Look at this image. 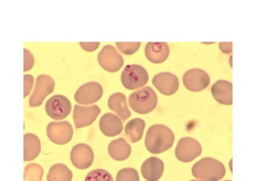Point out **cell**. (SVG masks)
<instances>
[{
	"label": "cell",
	"instance_id": "obj_11",
	"mask_svg": "<svg viewBox=\"0 0 256 181\" xmlns=\"http://www.w3.org/2000/svg\"><path fill=\"white\" fill-rule=\"evenodd\" d=\"M102 93L104 89L98 82H86L76 90L74 100L80 104H92L101 99Z\"/></svg>",
	"mask_w": 256,
	"mask_h": 181
},
{
	"label": "cell",
	"instance_id": "obj_28",
	"mask_svg": "<svg viewBox=\"0 0 256 181\" xmlns=\"http://www.w3.org/2000/svg\"><path fill=\"white\" fill-rule=\"evenodd\" d=\"M34 58L33 54L28 49L24 48V72H26L30 70L34 66Z\"/></svg>",
	"mask_w": 256,
	"mask_h": 181
},
{
	"label": "cell",
	"instance_id": "obj_16",
	"mask_svg": "<svg viewBox=\"0 0 256 181\" xmlns=\"http://www.w3.org/2000/svg\"><path fill=\"white\" fill-rule=\"evenodd\" d=\"M100 128L104 135L113 137L122 132L124 125L120 117L113 113H106L100 119Z\"/></svg>",
	"mask_w": 256,
	"mask_h": 181
},
{
	"label": "cell",
	"instance_id": "obj_26",
	"mask_svg": "<svg viewBox=\"0 0 256 181\" xmlns=\"http://www.w3.org/2000/svg\"><path fill=\"white\" fill-rule=\"evenodd\" d=\"M116 181H140V176L136 169L126 168L118 172Z\"/></svg>",
	"mask_w": 256,
	"mask_h": 181
},
{
	"label": "cell",
	"instance_id": "obj_4",
	"mask_svg": "<svg viewBox=\"0 0 256 181\" xmlns=\"http://www.w3.org/2000/svg\"><path fill=\"white\" fill-rule=\"evenodd\" d=\"M148 78L149 76L146 69L138 64L128 65L121 74V82L128 90H136L145 86Z\"/></svg>",
	"mask_w": 256,
	"mask_h": 181
},
{
	"label": "cell",
	"instance_id": "obj_32",
	"mask_svg": "<svg viewBox=\"0 0 256 181\" xmlns=\"http://www.w3.org/2000/svg\"><path fill=\"white\" fill-rule=\"evenodd\" d=\"M190 181H198V180H190Z\"/></svg>",
	"mask_w": 256,
	"mask_h": 181
},
{
	"label": "cell",
	"instance_id": "obj_9",
	"mask_svg": "<svg viewBox=\"0 0 256 181\" xmlns=\"http://www.w3.org/2000/svg\"><path fill=\"white\" fill-rule=\"evenodd\" d=\"M46 134L50 140L57 144H66L72 140L73 128L68 121L50 122L46 128Z\"/></svg>",
	"mask_w": 256,
	"mask_h": 181
},
{
	"label": "cell",
	"instance_id": "obj_10",
	"mask_svg": "<svg viewBox=\"0 0 256 181\" xmlns=\"http://www.w3.org/2000/svg\"><path fill=\"white\" fill-rule=\"evenodd\" d=\"M46 112L52 119L60 120L66 118L72 111V104L66 96L56 95L46 101Z\"/></svg>",
	"mask_w": 256,
	"mask_h": 181
},
{
	"label": "cell",
	"instance_id": "obj_18",
	"mask_svg": "<svg viewBox=\"0 0 256 181\" xmlns=\"http://www.w3.org/2000/svg\"><path fill=\"white\" fill-rule=\"evenodd\" d=\"M212 96L218 103L232 105V84L229 81L220 80L212 86Z\"/></svg>",
	"mask_w": 256,
	"mask_h": 181
},
{
	"label": "cell",
	"instance_id": "obj_1",
	"mask_svg": "<svg viewBox=\"0 0 256 181\" xmlns=\"http://www.w3.org/2000/svg\"><path fill=\"white\" fill-rule=\"evenodd\" d=\"M174 142V133L162 124H154L149 128L145 138L146 149L153 154L166 152L173 146Z\"/></svg>",
	"mask_w": 256,
	"mask_h": 181
},
{
	"label": "cell",
	"instance_id": "obj_30",
	"mask_svg": "<svg viewBox=\"0 0 256 181\" xmlns=\"http://www.w3.org/2000/svg\"><path fill=\"white\" fill-rule=\"evenodd\" d=\"M80 45L84 50L92 52L100 46V42H80Z\"/></svg>",
	"mask_w": 256,
	"mask_h": 181
},
{
	"label": "cell",
	"instance_id": "obj_20",
	"mask_svg": "<svg viewBox=\"0 0 256 181\" xmlns=\"http://www.w3.org/2000/svg\"><path fill=\"white\" fill-rule=\"evenodd\" d=\"M108 153L114 160H125L130 156L132 148L124 138H118L110 142L108 146Z\"/></svg>",
	"mask_w": 256,
	"mask_h": 181
},
{
	"label": "cell",
	"instance_id": "obj_13",
	"mask_svg": "<svg viewBox=\"0 0 256 181\" xmlns=\"http://www.w3.org/2000/svg\"><path fill=\"white\" fill-rule=\"evenodd\" d=\"M70 160L76 168H88L94 161L93 150L86 144H78L72 148Z\"/></svg>",
	"mask_w": 256,
	"mask_h": 181
},
{
	"label": "cell",
	"instance_id": "obj_24",
	"mask_svg": "<svg viewBox=\"0 0 256 181\" xmlns=\"http://www.w3.org/2000/svg\"><path fill=\"white\" fill-rule=\"evenodd\" d=\"M44 169L37 164H30L24 169V181H42Z\"/></svg>",
	"mask_w": 256,
	"mask_h": 181
},
{
	"label": "cell",
	"instance_id": "obj_7",
	"mask_svg": "<svg viewBox=\"0 0 256 181\" xmlns=\"http://www.w3.org/2000/svg\"><path fill=\"white\" fill-rule=\"evenodd\" d=\"M182 82L188 90L198 92L206 88L210 84V76L202 69L193 68L184 73Z\"/></svg>",
	"mask_w": 256,
	"mask_h": 181
},
{
	"label": "cell",
	"instance_id": "obj_8",
	"mask_svg": "<svg viewBox=\"0 0 256 181\" xmlns=\"http://www.w3.org/2000/svg\"><path fill=\"white\" fill-rule=\"evenodd\" d=\"M100 66L109 72H116L124 66V60L122 56L112 45H106L98 54Z\"/></svg>",
	"mask_w": 256,
	"mask_h": 181
},
{
	"label": "cell",
	"instance_id": "obj_31",
	"mask_svg": "<svg viewBox=\"0 0 256 181\" xmlns=\"http://www.w3.org/2000/svg\"><path fill=\"white\" fill-rule=\"evenodd\" d=\"M220 50L226 54H230L232 52V42H220Z\"/></svg>",
	"mask_w": 256,
	"mask_h": 181
},
{
	"label": "cell",
	"instance_id": "obj_5",
	"mask_svg": "<svg viewBox=\"0 0 256 181\" xmlns=\"http://www.w3.org/2000/svg\"><path fill=\"white\" fill-rule=\"evenodd\" d=\"M201 153L202 147L200 142L190 137H184L180 139L176 148V158L184 163L194 160L201 155Z\"/></svg>",
	"mask_w": 256,
	"mask_h": 181
},
{
	"label": "cell",
	"instance_id": "obj_12",
	"mask_svg": "<svg viewBox=\"0 0 256 181\" xmlns=\"http://www.w3.org/2000/svg\"><path fill=\"white\" fill-rule=\"evenodd\" d=\"M101 112L97 105L80 106L76 105L73 112V119L76 128L86 127L94 123L96 118Z\"/></svg>",
	"mask_w": 256,
	"mask_h": 181
},
{
	"label": "cell",
	"instance_id": "obj_27",
	"mask_svg": "<svg viewBox=\"0 0 256 181\" xmlns=\"http://www.w3.org/2000/svg\"><path fill=\"white\" fill-rule=\"evenodd\" d=\"M117 48L121 52L125 54H132L140 49L141 42H116Z\"/></svg>",
	"mask_w": 256,
	"mask_h": 181
},
{
	"label": "cell",
	"instance_id": "obj_15",
	"mask_svg": "<svg viewBox=\"0 0 256 181\" xmlns=\"http://www.w3.org/2000/svg\"><path fill=\"white\" fill-rule=\"evenodd\" d=\"M170 48L166 42H150L145 46V56L148 60L154 64H161L168 60Z\"/></svg>",
	"mask_w": 256,
	"mask_h": 181
},
{
	"label": "cell",
	"instance_id": "obj_17",
	"mask_svg": "<svg viewBox=\"0 0 256 181\" xmlns=\"http://www.w3.org/2000/svg\"><path fill=\"white\" fill-rule=\"evenodd\" d=\"M164 164L162 160L150 157L144 161L141 167L142 176L148 181H158L162 176Z\"/></svg>",
	"mask_w": 256,
	"mask_h": 181
},
{
	"label": "cell",
	"instance_id": "obj_33",
	"mask_svg": "<svg viewBox=\"0 0 256 181\" xmlns=\"http://www.w3.org/2000/svg\"><path fill=\"white\" fill-rule=\"evenodd\" d=\"M224 181H232V180H224Z\"/></svg>",
	"mask_w": 256,
	"mask_h": 181
},
{
	"label": "cell",
	"instance_id": "obj_25",
	"mask_svg": "<svg viewBox=\"0 0 256 181\" xmlns=\"http://www.w3.org/2000/svg\"><path fill=\"white\" fill-rule=\"evenodd\" d=\"M85 181H113V178L106 170L96 169L88 173Z\"/></svg>",
	"mask_w": 256,
	"mask_h": 181
},
{
	"label": "cell",
	"instance_id": "obj_2",
	"mask_svg": "<svg viewBox=\"0 0 256 181\" xmlns=\"http://www.w3.org/2000/svg\"><path fill=\"white\" fill-rule=\"evenodd\" d=\"M192 175L202 181H218L224 178L226 168L218 160L205 157L194 164Z\"/></svg>",
	"mask_w": 256,
	"mask_h": 181
},
{
	"label": "cell",
	"instance_id": "obj_23",
	"mask_svg": "<svg viewBox=\"0 0 256 181\" xmlns=\"http://www.w3.org/2000/svg\"><path fill=\"white\" fill-rule=\"evenodd\" d=\"M72 171L62 164H56L48 172V181H70L72 180Z\"/></svg>",
	"mask_w": 256,
	"mask_h": 181
},
{
	"label": "cell",
	"instance_id": "obj_29",
	"mask_svg": "<svg viewBox=\"0 0 256 181\" xmlns=\"http://www.w3.org/2000/svg\"><path fill=\"white\" fill-rule=\"evenodd\" d=\"M33 84H34V77L30 74H25L24 76V97L28 96L30 94Z\"/></svg>",
	"mask_w": 256,
	"mask_h": 181
},
{
	"label": "cell",
	"instance_id": "obj_22",
	"mask_svg": "<svg viewBox=\"0 0 256 181\" xmlns=\"http://www.w3.org/2000/svg\"><path fill=\"white\" fill-rule=\"evenodd\" d=\"M145 128V121L136 118L129 121L125 127V134L128 140L132 143H136L142 139Z\"/></svg>",
	"mask_w": 256,
	"mask_h": 181
},
{
	"label": "cell",
	"instance_id": "obj_21",
	"mask_svg": "<svg viewBox=\"0 0 256 181\" xmlns=\"http://www.w3.org/2000/svg\"><path fill=\"white\" fill-rule=\"evenodd\" d=\"M41 144L37 136L28 133L24 135V161H32L40 155Z\"/></svg>",
	"mask_w": 256,
	"mask_h": 181
},
{
	"label": "cell",
	"instance_id": "obj_14",
	"mask_svg": "<svg viewBox=\"0 0 256 181\" xmlns=\"http://www.w3.org/2000/svg\"><path fill=\"white\" fill-rule=\"evenodd\" d=\"M152 84L162 95L172 96L178 89V78L170 72H161L154 76Z\"/></svg>",
	"mask_w": 256,
	"mask_h": 181
},
{
	"label": "cell",
	"instance_id": "obj_3",
	"mask_svg": "<svg viewBox=\"0 0 256 181\" xmlns=\"http://www.w3.org/2000/svg\"><path fill=\"white\" fill-rule=\"evenodd\" d=\"M158 102L156 92L150 86L136 90L129 96V105L133 111L138 114L152 112Z\"/></svg>",
	"mask_w": 256,
	"mask_h": 181
},
{
	"label": "cell",
	"instance_id": "obj_6",
	"mask_svg": "<svg viewBox=\"0 0 256 181\" xmlns=\"http://www.w3.org/2000/svg\"><path fill=\"white\" fill-rule=\"evenodd\" d=\"M54 81L52 77L48 74H40L36 80V86L34 92H32L29 104L30 107H38L42 105L44 99L50 95L54 90Z\"/></svg>",
	"mask_w": 256,
	"mask_h": 181
},
{
	"label": "cell",
	"instance_id": "obj_19",
	"mask_svg": "<svg viewBox=\"0 0 256 181\" xmlns=\"http://www.w3.org/2000/svg\"><path fill=\"white\" fill-rule=\"evenodd\" d=\"M108 107L120 116L122 120L125 121L132 116L130 110L128 108L126 98L122 93H114L108 99Z\"/></svg>",
	"mask_w": 256,
	"mask_h": 181
}]
</instances>
